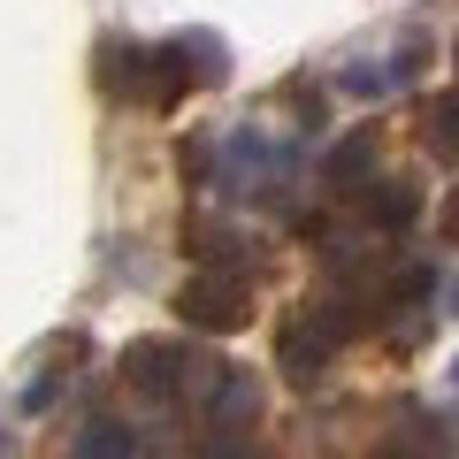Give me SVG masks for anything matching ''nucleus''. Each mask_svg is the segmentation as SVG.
Wrapping results in <instances>:
<instances>
[{
	"instance_id": "nucleus-1",
	"label": "nucleus",
	"mask_w": 459,
	"mask_h": 459,
	"mask_svg": "<svg viewBox=\"0 0 459 459\" xmlns=\"http://www.w3.org/2000/svg\"><path fill=\"white\" fill-rule=\"evenodd\" d=\"M230 360H214V352H199V344H184V337H138V344H123V383H131L138 398H199L207 406V391H214V376H222Z\"/></svg>"
},
{
	"instance_id": "nucleus-2",
	"label": "nucleus",
	"mask_w": 459,
	"mask_h": 459,
	"mask_svg": "<svg viewBox=\"0 0 459 459\" xmlns=\"http://www.w3.org/2000/svg\"><path fill=\"white\" fill-rule=\"evenodd\" d=\"M100 92L138 100V108H177L192 92V69L177 47H138V39H100Z\"/></svg>"
},
{
	"instance_id": "nucleus-3",
	"label": "nucleus",
	"mask_w": 459,
	"mask_h": 459,
	"mask_svg": "<svg viewBox=\"0 0 459 459\" xmlns=\"http://www.w3.org/2000/svg\"><path fill=\"white\" fill-rule=\"evenodd\" d=\"M177 322L199 337H230V329L253 322V276L246 268H199L177 283Z\"/></svg>"
},
{
	"instance_id": "nucleus-4",
	"label": "nucleus",
	"mask_w": 459,
	"mask_h": 459,
	"mask_svg": "<svg viewBox=\"0 0 459 459\" xmlns=\"http://www.w3.org/2000/svg\"><path fill=\"white\" fill-rule=\"evenodd\" d=\"M214 192L222 199H276L291 184V146H268V131H230L222 138V169H214Z\"/></svg>"
},
{
	"instance_id": "nucleus-5",
	"label": "nucleus",
	"mask_w": 459,
	"mask_h": 459,
	"mask_svg": "<svg viewBox=\"0 0 459 459\" xmlns=\"http://www.w3.org/2000/svg\"><path fill=\"white\" fill-rule=\"evenodd\" d=\"M329 352H337V344H329L322 329H314L307 314H299V322L283 329V344H276V368H283V376L299 383V391H314V383L329 376Z\"/></svg>"
},
{
	"instance_id": "nucleus-6",
	"label": "nucleus",
	"mask_w": 459,
	"mask_h": 459,
	"mask_svg": "<svg viewBox=\"0 0 459 459\" xmlns=\"http://www.w3.org/2000/svg\"><path fill=\"white\" fill-rule=\"evenodd\" d=\"M413 54H421V39H398V54H376V62H352V69H344V92H360V100H391L398 84L413 77Z\"/></svg>"
},
{
	"instance_id": "nucleus-7",
	"label": "nucleus",
	"mask_w": 459,
	"mask_h": 459,
	"mask_svg": "<svg viewBox=\"0 0 459 459\" xmlns=\"http://www.w3.org/2000/svg\"><path fill=\"white\" fill-rule=\"evenodd\" d=\"M253 413H261V383H253L246 368H222L214 391H207V421L222 429V437H238V421H253Z\"/></svg>"
},
{
	"instance_id": "nucleus-8",
	"label": "nucleus",
	"mask_w": 459,
	"mask_h": 459,
	"mask_svg": "<svg viewBox=\"0 0 459 459\" xmlns=\"http://www.w3.org/2000/svg\"><path fill=\"white\" fill-rule=\"evenodd\" d=\"M368 177H376V131H352V138H344V146L322 161V184H329L337 199H360Z\"/></svg>"
},
{
	"instance_id": "nucleus-9",
	"label": "nucleus",
	"mask_w": 459,
	"mask_h": 459,
	"mask_svg": "<svg viewBox=\"0 0 459 459\" xmlns=\"http://www.w3.org/2000/svg\"><path fill=\"white\" fill-rule=\"evenodd\" d=\"M138 452V429L115 421V413H92V421L69 437V459H131Z\"/></svg>"
},
{
	"instance_id": "nucleus-10",
	"label": "nucleus",
	"mask_w": 459,
	"mask_h": 459,
	"mask_svg": "<svg viewBox=\"0 0 459 459\" xmlns=\"http://www.w3.org/2000/svg\"><path fill=\"white\" fill-rule=\"evenodd\" d=\"M368 459H459V452H452V437H444L437 421H398Z\"/></svg>"
},
{
	"instance_id": "nucleus-11",
	"label": "nucleus",
	"mask_w": 459,
	"mask_h": 459,
	"mask_svg": "<svg viewBox=\"0 0 459 459\" xmlns=\"http://www.w3.org/2000/svg\"><path fill=\"white\" fill-rule=\"evenodd\" d=\"M169 47L184 54V69H192V84H222V77H230V47H222L214 31H177Z\"/></svg>"
},
{
	"instance_id": "nucleus-12",
	"label": "nucleus",
	"mask_w": 459,
	"mask_h": 459,
	"mask_svg": "<svg viewBox=\"0 0 459 459\" xmlns=\"http://www.w3.org/2000/svg\"><path fill=\"white\" fill-rule=\"evenodd\" d=\"M238 246H253V230H230V222H192V253L207 268H246V253Z\"/></svg>"
},
{
	"instance_id": "nucleus-13",
	"label": "nucleus",
	"mask_w": 459,
	"mask_h": 459,
	"mask_svg": "<svg viewBox=\"0 0 459 459\" xmlns=\"http://www.w3.org/2000/svg\"><path fill=\"white\" fill-rule=\"evenodd\" d=\"M413 214H421V192H413V184H398V177H383L376 199H368V222H376V230H406Z\"/></svg>"
},
{
	"instance_id": "nucleus-14",
	"label": "nucleus",
	"mask_w": 459,
	"mask_h": 459,
	"mask_svg": "<svg viewBox=\"0 0 459 459\" xmlns=\"http://www.w3.org/2000/svg\"><path fill=\"white\" fill-rule=\"evenodd\" d=\"M429 146H437V153H452V161H459V84H452V92H437V100H429Z\"/></svg>"
},
{
	"instance_id": "nucleus-15",
	"label": "nucleus",
	"mask_w": 459,
	"mask_h": 459,
	"mask_svg": "<svg viewBox=\"0 0 459 459\" xmlns=\"http://www.w3.org/2000/svg\"><path fill=\"white\" fill-rule=\"evenodd\" d=\"M199 459H268L261 444H246V429H238V437H207L199 444Z\"/></svg>"
},
{
	"instance_id": "nucleus-16",
	"label": "nucleus",
	"mask_w": 459,
	"mask_h": 459,
	"mask_svg": "<svg viewBox=\"0 0 459 459\" xmlns=\"http://www.w3.org/2000/svg\"><path fill=\"white\" fill-rule=\"evenodd\" d=\"M437 238H444V246H459V184L444 192V207H437Z\"/></svg>"
},
{
	"instance_id": "nucleus-17",
	"label": "nucleus",
	"mask_w": 459,
	"mask_h": 459,
	"mask_svg": "<svg viewBox=\"0 0 459 459\" xmlns=\"http://www.w3.org/2000/svg\"><path fill=\"white\" fill-rule=\"evenodd\" d=\"M452 314H459V276H452Z\"/></svg>"
},
{
	"instance_id": "nucleus-18",
	"label": "nucleus",
	"mask_w": 459,
	"mask_h": 459,
	"mask_svg": "<svg viewBox=\"0 0 459 459\" xmlns=\"http://www.w3.org/2000/svg\"><path fill=\"white\" fill-rule=\"evenodd\" d=\"M452 391H459V360H452Z\"/></svg>"
}]
</instances>
